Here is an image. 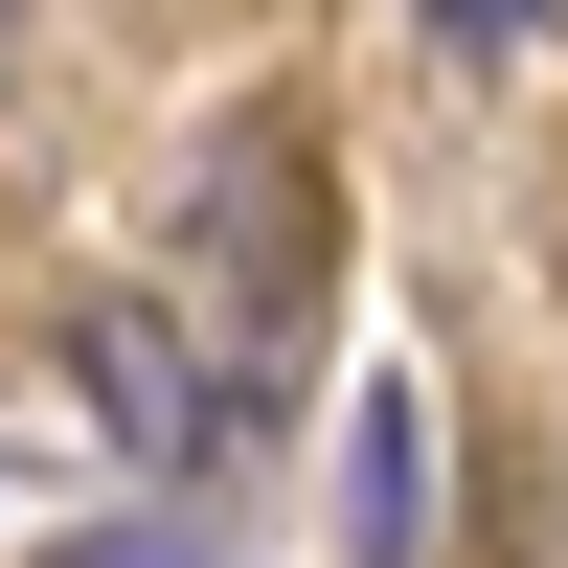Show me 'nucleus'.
<instances>
[{
	"instance_id": "1",
	"label": "nucleus",
	"mask_w": 568,
	"mask_h": 568,
	"mask_svg": "<svg viewBox=\"0 0 568 568\" xmlns=\"http://www.w3.org/2000/svg\"><path fill=\"white\" fill-rule=\"evenodd\" d=\"M69 387L114 409V455H136V478H205V433H227V364L182 342L160 296H91V318H69Z\"/></svg>"
},
{
	"instance_id": "2",
	"label": "nucleus",
	"mask_w": 568,
	"mask_h": 568,
	"mask_svg": "<svg viewBox=\"0 0 568 568\" xmlns=\"http://www.w3.org/2000/svg\"><path fill=\"white\" fill-rule=\"evenodd\" d=\"M342 546H364V568L433 546V387H409V364H364V387H342Z\"/></svg>"
},
{
	"instance_id": "3",
	"label": "nucleus",
	"mask_w": 568,
	"mask_h": 568,
	"mask_svg": "<svg viewBox=\"0 0 568 568\" xmlns=\"http://www.w3.org/2000/svg\"><path fill=\"white\" fill-rule=\"evenodd\" d=\"M69 568H205V524H69Z\"/></svg>"
}]
</instances>
